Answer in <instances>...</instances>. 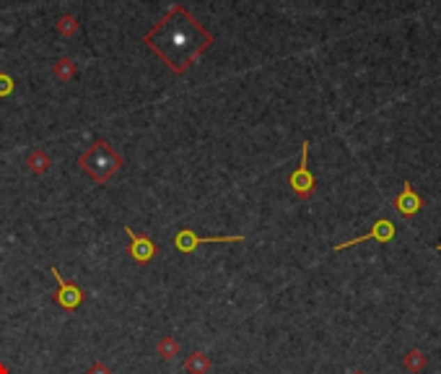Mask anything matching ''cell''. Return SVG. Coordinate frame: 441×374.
I'll use <instances>...</instances> for the list:
<instances>
[{
    "label": "cell",
    "mask_w": 441,
    "mask_h": 374,
    "mask_svg": "<svg viewBox=\"0 0 441 374\" xmlns=\"http://www.w3.org/2000/svg\"><path fill=\"white\" fill-rule=\"evenodd\" d=\"M403 366H405V372H410V374H421L426 366H428V356L423 354L421 348H410L408 354L403 356Z\"/></svg>",
    "instance_id": "7c38bea8"
},
{
    "label": "cell",
    "mask_w": 441,
    "mask_h": 374,
    "mask_svg": "<svg viewBox=\"0 0 441 374\" xmlns=\"http://www.w3.org/2000/svg\"><path fill=\"white\" fill-rule=\"evenodd\" d=\"M86 374H112V369H109L107 364H102V361H96V364H91V369H88Z\"/></svg>",
    "instance_id": "2e32d148"
},
{
    "label": "cell",
    "mask_w": 441,
    "mask_h": 374,
    "mask_svg": "<svg viewBox=\"0 0 441 374\" xmlns=\"http://www.w3.org/2000/svg\"><path fill=\"white\" fill-rule=\"evenodd\" d=\"M210 366H213V361H210V356H208L206 351H192L182 369H185L187 374H208L210 372Z\"/></svg>",
    "instance_id": "30bf717a"
},
{
    "label": "cell",
    "mask_w": 441,
    "mask_h": 374,
    "mask_svg": "<svg viewBox=\"0 0 441 374\" xmlns=\"http://www.w3.org/2000/svg\"><path fill=\"white\" fill-rule=\"evenodd\" d=\"M143 42L167 63L171 73L182 76L213 45V34L203 29V24L182 3H174L167 16L156 21V26L143 37Z\"/></svg>",
    "instance_id": "6da1fadb"
},
{
    "label": "cell",
    "mask_w": 441,
    "mask_h": 374,
    "mask_svg": "<svg viewBox=\"0 0 441 374\" xmlns=\"http://www.w3.org/2000/svg\"><path fill=\"white\" fill-rule=\"evenodd\" d=\"M26 166L31 174H45L52 166V159H49V154L45 151V148H31L26 154Z\"/></svg>",
    "instance_id": "9c48e42d"
},
{
    "label": "cell",
    "mask_w": 441,
    "mask_h": 374,
    "mask_svg": "<svg viewBox=\"0 0 441 374\" xmlns=\"http://www.w3.org/2000/svg\"><path fill=\"white\" fill-rule=\"evenodd\" d=\"M52 276H55L57 281V291H55V304L60 309H65V312H73V309H78L81 304H84V288L78 286L75 281H68L63 279V273L52 265Z\"/></svg>",
    "instance_id": "5b68a950"
},
{
    "label": "cell",
    "mask_w": 441,
    "mask_h": 374,
    "mask_svg": "<svg viewBox=\"0 0 441 374\" xmlns=\"http://www.w3.org/2000/svg\"><path fill=\"white\" fill-rule=\"evenodd\" d=\"M436 249H441V244H436Z\"/></svg>",
    "instance_id": "d6986e66"
},
{
    "label": "cell",
    "mask_w": 441,
    "mask_h": 374,
    "mask_svg": "<svg viewBox=\"0 0 441 374\" xmlns=\"http://www.w3.org/2000/svg\"><path fill=\"white\" fill-rule=\"evenodd\" d=\"M179 351H182V345H179V341L174 336H161L159 343H156V354H159L161 359H167V361L177 359Z\"/></svg>",
    "instance_id": "4fadbf2b"
},
{
    "label": "cell",
    "mask_w": 441,
    "mask_h": 374,
    "mask_svg": "<svg viewBox=\"0 0 441 374\" xmlns=\"http://www.w3.org/2000/svg\"><path fill=\"white\" fill-rule=\"evenodd\" d=\"M78 73V65H75L73 58H57L55 65H52V76L60 81V84H70Z\"/></svg>",
    "instance_id": "8fae6325"
},
{
    "label": "cell",
    "mask_w": 441,
    "mask_h": 374,
    "mask_svg": "<svg viewBox=\"0 0 441 374\" xmlns=\"http://www.w3.org/2000/svg\"><path fill=\"white\" fill-rule=\"evenodd\" d=\"M288 185H291L293 195L299 201H309L314 190H317V180H314V174L309 169V141L301 143V162L291 172V177H288Z\"/></svg>",
    "instance_id": "3957f363"
},
{
    "label": "cell",
    "mask_w": 441,
    "mask_h": 374,
    "mask_svg": "<svg viewBox=\"0 0 441 374\" xmlns=\"http://www.w3.org/2000/svg\"><path fill=\"white\" fill-rule=\"evenodd\" d=\"M0 374H8V366H6V364H0Z\"/></svg>",
    "instance_id": "e0dca14e"
},
{
    "label": "cell",
    "mask_w": 441,
    "mask_h": 374,
    "mask_svg": "<svg viewBox=\"0 0 441 374\" xmlns=\"http://www.w3.org/2000/svg\"><path fill=\"white\" fill-rule=\"evenodd\" d=\"M57 34H63L65 39H75L78 37V31H81V24L75 19L73 13H63L60 19H57Z\"/></svg>",
    "instance_id": "5bb4252c"
},
{
    "label": "cell",
    "mask_w": 441,
    "mask_h": 374,
    "mask_svg": "<svg viewBox=\"0 0 441 374\" xmlns=\"http://www.w3.org/2000/svg\"><path fill=\"white\" fill-rule=\"evenodd\" d=\"M10 94H13V78L0 70V99H6Z\"/></svg>",
    "instance_id": "9a60e30c"
},
{
    "label": "cell",
    "mask_w": 441,
    "mask_h": 374,
    "mask_svg": "<svg viewBox=\"0 0 441 374\" xmlns=\"http://www.w3.org/2000/svg\"><path fill=\"white\" fill-rule=\"evenodd\" d=\"M394 234H397V226H394L392 219H387V216H382V219L374 221V226L366 231V234H361V237H356V240H348V242H340V244H335V252H340V249H348L353 247V244H361V242H369V240H376V242H392Z\"/></svg>",
    "instance_id": "8992f818"
},
{
    "label": "cell",
    "mask_w": 441,
    "mask_h": 374,
    "mask_svg": "<svg viewBox=\"0 0 441 374\" xmlns=\"http://www.w3.org/2000/svg\"><path fill=\"white\" fill-rule=\"evenodd\" d=\"M392 208L400 213L403 219H413V216H418V213H421L423 201H421V195L413 190V182H410V180H405L403 190L394 195Z\"/></svg>",
    "instance_id": "ba28073f"
},
{
    "label": "cell",
    "mask_w": 441,
    "mask_h": 374,
    "mask_svg": "<svg viewBox=\"0 0 441 374\" xmlns=\"http://www.w3.org/2000/svg\"><path fill=\"white\" fill-rule=\"evenodd\" d=\"M350 374H366V372H350Z\"/></svg>",
    "instance_id": "ac0fdd59"
},
{
    "label": "cell",
    "mask_w": 441,
    "mask_h": 374,
    "mask_svg": "<svg viewBox=\"0 0 441 374\" xmlns=\"http://www.w3.org/2000/svg\"><path fill=\"white\" fill-rule=\"evenodd\" d=\"M125 234H127V240H130V247H127V252H130V258L135 260V263L146 265V263H150V260L159 255V244L150 240V237H146V234H138V231L132 229V226H125Z\"/></svg>",
    "instance_id": "52a82bcc"
},
{
    "label": "cell",
    "mask_w": 441,
    "mask_h": 374,
    "mask_svg": "<svg viewBox=\"0 0 441 374\" xmlns=\"http://www.w3.org/2000/svg\"><path fill=\"white\" fill-rule=\"evenodd\" d=\"M78 166L88 174L96 185H107L114 174L123 166V156L114 151L107 141H94V146H88L84 154L78 156Z\"/></svg>",
    "instance_id": "7a4b0ae2"
},
{
    "label": "cell",
    "mask_w": 441,
    "mask_h": 374,
    "mask_svg": "<svg viewBox=\"0 0 441 374\" xmlns=\"http://www.w3.org/2000/svg\"><path fill=\"white\" fill-rule=\"evenodd\" d=\"M247 237L245 234H231V237H197L192 229H179L174 234V247L182 252V255H189V252H195L200 244H239V242H245Z\"/></svg>",
    "instance_id": "277c9868"
}]
</instances>
